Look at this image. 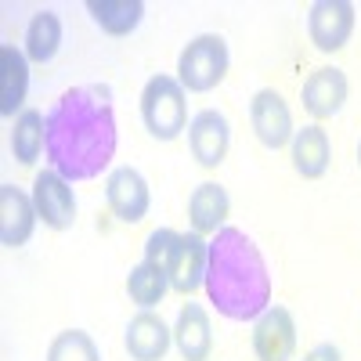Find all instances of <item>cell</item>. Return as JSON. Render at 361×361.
<instances>
[{
    "instance_id": "22",
    "label": "cell",
    "mask_w": 361,
    "mask_h": 361,
    "mask_svg": "<svg viewBox=\"0 0 361 361\" xmlns=\"http://www.w3.org/2000/svg\"><path fill=\"white\" fill-rule=\"evenodd\" d=\"M166 289H170V279H166L163 267H152V264H145V260L130 267L127 293H130V300H134L141 311H156V307L163 304Z\"/></svg>"
},
{
    "instance_id": "2",
    "label": "cell",
    "mask_w": 361,
    "mask_h": 361,
    "mask_svg": "<svg viewBox=\"0 0 361 361\" xmlns=\"http://www.w3.org/2000/svg\"><path fill=\"white\" fill-rule=\"evenodd\" d=\"M209 304L231 322H257L271 307V271L260 246L243 228H221L209 238L206 282Z\"/></svg>"
},
{
    "instance_id": "7",
    "label": "cell",
    "mask_w": 361,
    "mask_h": 361,
    "mask_svg": "<svg viewBox=\"0 0 361 361\" xmlns=\"http://www.w3.org/2000/svg\"><path fill=\"white\" fill-rule=\"evenodd\" d=\"M33 206H37V217L44 221V228L51 231H69L76 221V192H73V180H66L58 170H40L33 177Z\"/></svg>"
},
{
    "instance_id": "21",
    "label": "cell",
    "mask_w": 361,
    "mask_h": 361,
    "mask_svg": "<svg viewBox=\"0 0 361 361\" xmlns=\"http://www.w3.org/2000/svg\"><path fill=\"white\" fill-rule=\"evenodd\" d=\"M40 152H44V112L22 109L11 127V156L22 166H33L40 159Z\"/></svg>"
},
{
    "instance_id": "12",
    "label": "cell",
    "mask_w": 361,
    "mask_h": 361,
    "mask_svg": "<svg viewBox=\"0 0 361 361\" xmlns=\"http://www.w3.org/2000/svg\"><path fill=\"white\" fill-rule=\"evenodd\" d=\"M347 90H350V83L340 66H318L304 80V87H300V98H304V109L314 116V123H322V119H333L343 112Z\"/></svg>"
},
{
    "instance_id": "26",
    "label": "cell",
    "mask_w": 361,
    "mask_h": 361,
    "mask_svg": "<svg viewBox=\"0 0 361 361\" xmlns=\"http://www.w3.org/2000/svg\"><path fill=\"white\" fill-rule=\"evenodd\" d=\"M357 166H361V141H357Z\"/></svg>"
},
{
    "instance_id": "19",
    "label": "cell",
    "mask_w": 361,
    "mask_h": 361,
    "mask_svg": "<svg viewBox=\"0 0 361 361\" xmlns=\"http://www.w3.org/2000/svg\"><path fill=\"white\" fill-rule=\"evenodd\" d=\"M62 37H66V29H62L58 11L44 8V11H37L33 18H29L22 51H25V58L33 66H47V62H54V54L62 51Z\"/></svg>"
},
{
    "instance_id": "5",
    "label": "cell",
    "mask_w": 361,
    "mask_h": 361,
    "mask_svg": "<svg viewBox=\"0 0 361 361\" xmlns=\"http://www.w3.org/2000/svg\"><path fill=\"white\" fill-rule=\"evenodd\" d=\"M250 123H253L257 141L267 148V152H282V148H289V141L296 134L289 102L279 94L275 87H260L253 94V102H250Z\"/></svg>"
},
{
    "instance_id": "6",
    "label": "cell",
    "mask_w": 361,
    "mask_h": 361,
    "mask_svg": "<svg viewBox=\"0 0 361 361\" xmlns=\"http://www.w3.org/2000/svg\"><path fill=\"white\" fill-rule=\"evenodd\" d=\"M105 202L116 221L123 224H141L152 209V192L137 166H116L105 177Z\"/></svg>"
},
{
    "instance_id": "8",
    "label": "cell",
    "mask_w": 361,
    "mask_h": 361,
    "mask_svg": "<svg viewBox=\"0 0 361 361\" xmlns=\"http://www.w3.org/2000/svg\"><path fill=\"white\" fill-rule=\"evenodd\" d=\"M354 4L350 0H314L307 11V37L322 54H336L350 44L354 33Z\"/></svg>"
},
{
    "instance_id": "1",
    "label": "cell",
    "mask_w": 361,
    "mask_h": 361,
    "mask_svg": "<svg viewBox=\"0 0 361 361\" xmlns=\"http://www.w3.org/2000/svg\"><path fill=\"white\" fill-rule=\"evenodd\" d=\"M119 145L116 105L109 83L69 87L44 112V152L66 180H90L109 170Z\"/></svg>"
},
{
    "instance_id": "3",
    "label": "cell",
    "mask_w": 361,
    "mask_h": 361,
    "mask_svg": "<svg viewBox=\"0 0 361 361\" xmlns=\"http://www.w3.org/2000/svg\"><path fill=\"white\" fill-rule=\"evenodd\" d=\"M141 123L156 141H177L188 130V90L177 76L159 73L141 87Z\"/></svg>"
},
{
    "instance_id": "4",
    "label": "cell",
    "mask_w": 361,
    "mask_h": 361,
    "mask_svg": "<svg viewBox=\"0 0 361 361\" xmlns=\"http://www.w3.org/2000/svg\"><path fill=\"white\" fill-rule=\"evenodd\" d=\"M228 66H231L228 40L221 33H199L177 54V83L188 94H206V90L224 83Z\"/></svg>"
},
{
    "instance_id": "10",
    "label": "cell",
    "mask_w": 361,
    "mask_h": 361,
    "mask_svg": "<svg viewBox=\"0 0 361 361\" xmlns=\"http://www.w3.org/2000/svg\"><path fill=\"white\" fill-rule=\"evenodd\" d=\"M253 354L257 361H293L296 354V322L289 307L271 304L253 322Z\"/></svg>"
},
{
    "instance_id": "18",
    "label": "cell",
    "mask_w": 361,
    "mask_h": 361,
    "mask_svg": "<svg viewBox=\"0 0 361 361\" xmlns=\"http://www.w3.org/2000/svg\"><path fill=\"white\" fill-rule=\"evenodd\" d=\"M29 58L15 44H0V116H15L29 90Z\"/></svg>"
},
{
    "instance_id": "13",
    "label": "cell",
    "mask_w": 361,
    "mask_h": 361,
    "mask_svg": "<svg viewBox=\"0 0 361 361\" xmlns=\"http://www.w3.org/2000/svg\"><path fill=\"white\" fill-rule=\"evenodd\" d=\"M206 260H209V243L199 231H185L173 246V257L166 264V279L170 289L180 296H192L206 282Z\"/></svg>"
},
{
    "instance_id": "17",
    "label": "cell",
    "mask_w": 361,
    "mask_h": 361,
    "mask_svg": "<svg viewBox=\"0 0 361 361\" xmlns=\"http://www.w3.org/2000/svg\"><path fill=\"white\" fill-rule=\"evenodd\" d=\"M228 214H231V199H228L221 180H202V185L192 188V195H188L192 231H199L202 238L217 235L221 228H228Z\"/></svg>"
},
{
    "instance_id": "25",
    "label": "cell",
    "mask_w": 361,
    "mask_h": 361,
    "mask_svg": "<svg viewBox=\"0 0 361 361\" xmlns=\"http://www.w3.org/2000/svg\"><path fill=\"white\" fill-rule=\"evenodd\" d=\"M304 361H343V350H340L336 343H314V347L304 354Z\"/></svg>"
},
{
    "instance_id": "9",
    "label": "cell",
    "mask_w": 361,
    "mask_h": 361,
    "mask_svg": "<svg viewBox=\"0 0 361 361\" xmlns=\"http://www.w3.org/2000/svg\"><path fill=\"white\" fill-rule=\"evenodd\" d=\"M188 148H192V159L202 170H217L228 159V148H231V123L228 116L217 109H202L192 116L188 123Z\"/></svg>"
},
{
    "instance_id": "15",
    "label": "cell",
    "mask_w": 361,
    "mask_h": 361,
    "mask_svg": "<svg viewBox=\"0 0 361 361\" xmlns=\"http://www.w3.org/2000/svg\"><path fill=\"white\" fill-rule=\"evenodd\" d=\"M173 347L180 361H209L214 357V325H209V311L202 304H188L177 311L173 322Z\"/></svg>"
},
{
    "instance_id": "20",
    "label": "cell",
    "mask_w": 361,
    "mask_h": 361,
    "mask_svg": "<svg viewBox=\"0 0 361 361\" xmlns=\"http://www.w3.org/2000/svg\"><path fill=\"white\" fill-rule=\"evenodd\" d=\"M87 11L94 25L109 37H130L145 18L141 0H87Z\"/></svg>"
},
{
    "instance_id": "14",
    "label": "cell",
    "mask_w": 361,
    "mask_h": 361,
    "mask_svg": "<svg viewBox=\"0 0 361 361\" xmlns=\"http://www.w3.org/2000/svg\"><path fill=\"white\" fill-rule=\"evenodd\" d=\"M123 347L134 361H163L173 347V329L156 311H137L127 322Z\"/></svg>"
},
{
    "instance_id": "24",
    "label": "cell",
    "mask_w": 361,
    "mask_h": 361,
    "mask_svg": "<svg viewBox=\"0 0 361 361\" xmlns=\"http://www.w3.org/2000/svg\"><path fill=\"white\" fill-rule=\"evenodd\" d=\"M177 231L173 228H156L152 235L145 238V264H152V267H163L166 271V264H170V257H173V246H177Z\"/></svg>"
},
{
    "instance_id": "11",
    "label": "cell",
    "mask_w": 361,
    "mask_h": 361,
    "mask_svg": "<svg viewBox=\"0 0 361 361\" xmlns=\"http://www.w3.org/2000/svg\"><path fill=\"white\" fill-rule=\"evenodd\" d=\"M37 206L33 195L22 192L18 185L4 180L0 185V246L4 250H22L37 231Z\"/></svg>"
},
{
    "instance_id": "23",
    "label": "cell",
    "mask_w": 361,
    "mask_h": 361,
    "mask_svg": "<svg viewBox=\"0 0 361 361\" xmlns=\"http://www.w3.org/2000/svg\"><path fill=\"white\" fill-rule=\"evenodd\" d=\"M47 361H102V350L83 329H62L47 347Z\"/></svg>"
},
{
    "instance_id": "16",
    "label": "cell",
    "mask_w": 361,
    "mask_h": 361,
    "mask_svg": "<svg viewBox=\"0 0 361 361\" xmlns=\"http://www.w3.org/2000/svg\"><path fill=\"white\" fill-rule=\"evenodd\" d=\"M289 159L293 170L304 180H318L329 173V163H333V141H329V130L322 123H307L300 127L289 141Z\"/></svg>"
}]
</instances>
